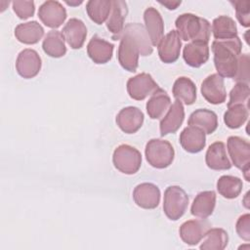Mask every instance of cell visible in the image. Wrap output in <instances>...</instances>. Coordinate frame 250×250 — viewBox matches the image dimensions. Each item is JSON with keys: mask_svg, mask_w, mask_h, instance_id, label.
<instances>
[{"mask_svg": "<svg viewBox=\"0 0 250 250\" xmlns=\"http://www.w3.org/2000/svg\"><path fill=\"white\" fill-rule=\"evenodd\" d=\"M185 119V109L180 101H175L169 107L166 115L161 119L159 124L160 135L162 137L175 133L179 130Z\"/></svg>", "mask_w": 250, "mask_h": 250, "instance_id": "e0dca14e", "label": "cell"}, {"mask_svg": "<svg viewBox=\"0 0 250 250\" xmlns=\"http://www.w3.org/2000/svg\"><path fill=\"white\" fill-rule=\"evenodd\" d=\"M175 25L181 39L185 41L209 42L211 24L203 18L190 13L182 14L177 18Z\"/></svg>", "mask_w": 250, "mask_h": 250, "instance_id": "3957f363", "label": "cell"}, {"mask_svg": "<svg viewBox=\"0 0 250 250\" xmlns=\"http://www.w3.org/2000/svg\"><path fill=\"white\" fill-rule=\"evenodd\" d=\"M212 32L217 40L230 39L237 36V27L230 17L219 16L213 21Z\"/></svg>", "mask_w": 250, "mask_h": 250, "instance_id": "f546056e", "label": "cell"}, {"mask_svg": "<svg viewBox=\"0 0 250 250\" xmlns=\"http://www.w3.org/2000/svg\"><path fill=\"white\" fill-rule=\"evenodd\" d=\"M42 48L43 51L52 58L63 57L66 53V47L62 33L58 30L49 31L43 40Z\"/></svg>", "mask_w": 250, "mask_h": 250, "instance_id": "f1b7e54d", "label": "cell"}, {"mask_svg": "<svg viewBox=\"0 0 250 250\" xmlns=\"http://www.w3.org/2000/svg\"><path fill=\"white\" fill-rule=\"evenodd\" d=\"M249 62L250 58L248 54H242L238 57L237 71L233 78L236 82L249 83Z\"/></svg>", "mask_w": 250, "mask_h": 250, "instance_id": "8d00e7d4", "label": "cell"}, {"mask_svg": "<svg viewBox=\"0 0 250 250\" xmlns=\"http://www.w3.org/2000/svg\"><path fill=\"white\" fill-rule=\"evenodd\" d=\"M158 84L148 73L143 72L127 81V92L136 101H143L158 89Z\"/></svg>", "mask_w": 250, "mask_h": 250, "instance_id": "ba28073f", "label": "cell"}, {"mask_svg": "<svg viewBox=\"0 0 250 250\" xmlns=\"http://www.w3.org/2000/svg\"><path fill=\"white\" fill-rule=\"evenodd\" d=\"M152 44L149 36L139 22L128 23L124 26L117 51L120 65L130 72H135L139 65V56H149Z\"/></svg>", "mask_w": 250, "mask_h": 250, "instance_id": "6da1fadb", "label": "cell"}, {"mask_svg": "<svg viewBox=\"0 0 250 250\" xmlns=\"http://www.w3.org/2000/svg\"><path fill=\"white\" fill-rule=\"evenodd\" d=\"M89 18L97 24L107 21L111 11V0H90L86 4Z\"/></svg>", "mask_w": 250, "mask_h": 250, "instance_id": "d6a6232c", "label": "cell"}, {"mask_svg": "<svg viewBox=\"0 0 250 250\" xmlns=\"http://www.w3.org/2000/svg\"><path fill=\"white\" fill-rule=\"evenodd\" d=\"M200 91L203 98L212 104H223L227 98L224 78L218 73L207 76L201 83Z\"/></svg>", "mask_w": 250, "mask_h": 250, "instance_id": "9c48e42d", "label": "cell"}, {"mask_svg": "<svg viewBox=\"0 0 250 250\" xmlns=\"http://www.w3.org/2000/svg\"><path fill=\"white\" fill-rule=\"evenodd\" d=\"M144 113L136 106L122 108L116 115L117 126L126 134L136 133L143 125Z\"/></svg>", "mask_w": 250, "mask_h": 250, "instance_id": "2e32d148", "label": "cell"}, {"mask_svg": "<svg viewBox=\"0 0 250 250\" xmlns=\"http://www.w3.org/2000/svg\"><path fill=\"white\" fill-rule=\"evenodd\" d=\"M242 181L238 177L224 175L217 181V189L219 193L228 199L237 197L242 190Z\"/></svg>", "mask_w": 250, "mask_h": 250, "instance_id": "1f68e13d", "label": "cell"}, {"mask_svg": "<svg viewBox=\"0 0 250 250\" xmlns=\"http://www.w3.org/2000/svg\"><path fill=\"white\" fill-rule=\"evenodd\" d=\"M41 58L33 49L22 50L16 61L17 72L23 78L35 77L41 69Z\"/></svg>", "mask_w": 250, "mask_h": 250, "instance_id": "30bf717a", "label": "cell"}, {"mask_svg": "<svg viewBox=\"0 0 250 250\" xmlns=\"http://www.w3.org/2000/svg\"><path fill=\"white\" fill-rule=\"evenodd\" d=\"M145 153L148 164L157 169L170 166L175 156L172 145L168 141L161 139L149 140L146 146Z\"/></svg>", "mask_w": 250, "mask_h": 250, "instance_id": "277c9868", "label": "cell"}, {"mask_svg": "<svg viewBox=\"0 0 250 250\" xmlns=\"http://www.w3.org/2000/svg\"><path fill=\"white\" fill-rule=\"evenodd\" d=\"M12 5L14 12L21 20H26L29 17H32L35 11L33 1H14Z\"/></svg>", "mask_w": 250, "mask_h": 250, "instance_id": "74e56055", "label": "cell"}, {"mask_svg": "<svg viewBox=\"0 0 250 250\" xmlns=\"http://www.w3.org/2000/svg\"><path fill=\"white\" fill-rule=\"evenodd\" d=\"M172 93L177 101L183 102L187 105L192 104L196 100V86L189 78L185 76L176 79Z\"/></svg>", "mask_w": 250, "mask_h": 250, "instance_id": "83f0119b", "label": "cell"}, {"mask_svg": "<svg viewBox=\"0 0 250 250\" xmlns=\"http://www.w3.org/2000/svg\"><path fill=\"white\" fill-rule=\"evenodd\" d=\"M40 21L48 27L58 28L66 19V10L59 1H46L38 10Z\"/></svg>", "mask_w": 250, "mask_h": 250, "instance_id": "8fae6325", "label": "cell"}, {"mask_svg": "<svg viewBox=\"0 0 250 250\" xmlns=\"http://www.w3.org/2000/svg\"><path fill=\"white\" fill-rule=\"evenodd\" d=\"M216 205V193L213 190H205L199 192L191 205L190 212L191 215L200 218L206 219L213 214Z\"/></svg>", "mask_w": 250, "mask_h": 250, "instance_id": "cb8c5ba5", "label": "cell"}, {"mask_svg": "<svg viewBox=\"0 0 250 250\" xmlns=\"http://www.w3.org/2000/svg\"><path fill=\"white\" fill-rule=\"evenodd\" d=\"M211 225L205 219L188 220L180 227L179 233L182 240L188 245H196L205 236Z\"/></svg>", "mask_w": 250, "mask_h": 250, "instance_id": "7c38bea8", "label": "cell"}, {"mask_svg": "<svg viewBox=\"0 0 250 250\" xmlns=\"http://www.w3.org/2000/svg\"><path fill=\"white\" fill-rule=\"evenodd\" d=\"M188 124L200 128L205 134H212L218 127V116L212 110L199 108L189 115Z\"/></svg>", "mask_w": 250, "mask_h": 250, "instance_id": "484cf974", "label": "cell"}, {"mask_svg": "<svg viewBox=\"0 0 250 250\" xmlns=\"http://www.w3.org/2000/svg\"><path fill=\"white\" fill-rule=\"evenodd\" d=\"M113 48V44L95 35L87 45V54L95 63H106L112 58Z\"/></svg>", "mask_w": 250, "mask_h": 250, "instance_id": "ffe728a7", "label": "cell"}, {"mask_svg": "<svg viewBox=\"0 0 250 250\" xmlns=\"http://www.w3.org/2000/svg\"><path fill=\"white\" fill-rule=\"evenodd\" d=\"M171 99L167 92L158 88L151 94V97L146 103V112L151 119H159L169 109Z\"/></svg>", "mask_w": 250, "mask_h": 250, "instance_id": "d4e9b609", "label": "cell"}, {"mask_svg": "<svg viewBox=\"0 0 250 250\" xmlns=\"http://www.w3.org/2000/svg\"><path fill=\"white\" fill-rule=\"evenodd\" d=\"M182 47L181 37L177 30H171L168 32L158 44V56L159 59L165 63L175 62L179 57Z\"/></svg>", "mask_w": 250, "mask_h": 250, "instance_id": "5bb4252c", "label": "cell"}, {"mask_svg": "<svg viewBox=\"0 0 250 250\" xmlns=\"http://www.w3.org/2000/svg\"><path fill=\"white\" fill-rule=\"evenodd\" d=\"M200 245L201 250H223L229 242L228 232L220 228L209 229Z\"/></svg>", "mask_w": 250, "mask_h": 250, "instance_id": "4dcf8cb0", "label": "cell"}, {"mask_svg": "<svg viewBox=\"0 0 250 250\" xmlns=\"http://www.w3.org/2000/svg\"><path fill=\"white\" fill-rule=\"evenodd\" d=\"M159 3L163 6H165L169 10H175L178 8L179 5H181L182 2L181 1H164V2L159 1Z\"/></svg>", "mask_w": 250, "mask_h": 250, "instance_id": "ab89813d", "label": "cell"}, {"mask_svg": "<svg viewBox=\"0 0 250 250\" xmlns=\"http://www.w3.org/2000/svg\"><path fill=\"white\" fill-rule=\"evenodd\" d=\"M65 3L67 5H70V6H77V5H80L82 3V1H75V2H71V1H65Z\"/></svg>", "mask_w": 250, "mask_h": 250, "instance_id": "60d3db41", "label": "cell"}, {"mask_svg": "<svg viewBox=\"0 0 250 250\" xmlns=\"http://www.w3.org/2000/svg\"><path fill=\"white\" fill-rule=\"evenodd\" d=\"M112 162L114 167L121 173L133 175L141 168L142 154L134 146L120 145L113 151Z\"/></svg>", "mask_w": 250, "mask_h": 250, "instance_id": "8992f818", "label": "cell"}, {"mask_svg": "<svg viewBox=\"0 0 250 250\" xmlns=\"http://www.w3.org/2000/svg\"><path fill=\"white\" fill-rule=\"evenodd\" d=\"M228 151L231 158L233 165L240 169L247 182L249 179V169H250V145L249 143L237 136H230L228 139Z\"/></svg>", "mask_w": 250, "mask_h": 250, "instance_id": "52a82bcc", "label": "cell"}, {"mask_svg": "<svg viewBox=\"0 0 250 250\" xmlns=\"http://www.w3.org/2000/svg\"><path fill=\"white\" fill-rule=\"evenodd\" d=\"M188 205L187 192L179 186H170L164 191L163 210L171 221L179 220L186 212Z\"/></svg>", "mask_w": 250, "mask_h": 250, "instance_id": "5b68a950", "label": "cell"}, {"mask_svg": "<svg viewBox=\"0 0 250 250\" xmlns=\"http://www.w3.org/2000/svg\"><path fill=\"white\" fill-rule=\"evenodd\" d=\"M160 190L157 186L151 183H142L133 190L135 203L144 209H154L160 201Z\"/></svg>", "mask_w": 250, "mask_h": 250, "instance_id": "4fadbf2b", "label": "cell"}, {"mask_svg": "<svg viewBox=\"0 0 250 250\" xmlns=\"http://www.w3.org/2000/svg\"><path fill=\"white\" fill-rule=\"evenodd\" d=\"M205 162L212 170L230 169L231 163L227 156L225 144L222 142L213 143L206 151Z\"/></svg>", "mask_w": 250, "mask_h": 250, "instance_id": "7402d4cb", "label": "cell"}, {"mask_svg": "<svg viewBox=\"0 0 250 250\" xmlns=\"http://www.w3.org/2000/svg\"><path fill=\"white\" fill-rule=\"evenodd\" d=\"M235 9L236 19L239 23L244 27L250 26V1L249 0H236L230 1Z\"/></svg>", "mask_w": 250, "mask_h": 250, "instance_id": "d590c367", "label": "cell"}, {"mask_svg": "<svg viewBox=\"0 0 250 250\" xmlns=\"http://www.w3.org/2000/svg\"><path fill=\"white\" fill-rule=\"evenodd\" d=\"M44 35V28L36 21L20 23L15 28L16 38L23 44H36Z\"/></svg>", "mask_w": 250, "mask_h": 250, "instance_id": "4316f807", "label": "cell"}, {"mask_svg": "<svg viewBox=\"0 0 250 250\" xmlns=\"http://www.w3.org/2000/svg\"><path fill=\"white\" fill-rule=\"evenodd\" d=\"M214 54V64L218 74L222 77L234 78L237 65L238 57L241 55L242 43L238 36L230 39L217 40L212 42L211 46Z\"/></svg>", "mask_w": 250, "mask_h": 250, "instance_id": "7a4b0ae2", "label": "cell"}, {"mask_svg": "<svg viewBox=\"0 0 250 250\" xmlns=\"http://www.w3.org/2000/svg\"><path fill=\"white\" fill-rule=\"evenodd\" d=\"M235 229L239 237L245 241L250 240V215L248 213L238 218L235 225Z\"/></svg>", "mask_w": 250, "mask_h": 250, "instance_id": "f35d334b", "label": "cell"}, {"mask_svg": "<svg viewBox=\"0 0 250 250\" xmlns=\"http://www.w3.org/2000/svg\"><path fill=\"white\" fill-rule=\"evenodd\" d=\"M183 58L187 64L191 67H200L209 59L208 43L190 42L183 51Z\"/></svg>", "mask_w": 250, "mask_h": 250, "instance_id": "603a6c76", "label": "cell"}, {"mask_svg": "<svg viewBox=\"0 0 250 250\" xmlns=\"http://www.w3.org/2000/svg\"><path fill=\"white\" fill-rule=\"evenodd\" d=\"M144 20L152 46H158L164 34V23L160 13L155 8L148 7L144 13Z\"/></svg>", "mask_w": 250, "mask_h": 250, "instance_id": "44dd1931", "label": "cell"}, {"mask_svg": "<svg viewBox=\"0 0 250 250\" xmlns=\"http://www.w3.org/2000/svg\"><path fill=\"white\" fill-rule=\"evenodd\" d=\"M248 115V104H233L228 106V109L224 114V122L229 128L237 129L245 123Z\"/></svg>", "mask_w": 250, "mask_h": 250, "instance_id": "836d02e7", "label": "cell"}, {"mask_svg": "<svg viewBox=\"0 0 250 250\" xmlns=\"http://www.w3.org/2000/svg\"><path fill=\"white\" fill-rule=\"evenodd\" d=\"M127 14L128 6L125 1H111V11L106 21V27L111 32L113 40L120 39L124 29V21L126 19Z\"/></svg>", "mask_w": 250, "mask_h": 250, "instance_id": "9a60e30c", "label": "cell"}, {"mask_svg": "<svg viewBox=\"0 0 250 250\" xmlns=\"http://www.w3.org/2000/svg\"><path fill=\"white\" fill-rule=\"evenodd\" d=\"M250 95L249 84L243 82H237L234 87L229 92V102L228 103V106L243 104H248Z\"/></svg>", "mask_w": 250, "mask_h": 250, "instance_id": "e575fe53", "label": "cell"}, {"mask_svg": "<svg viewBox=\"0 0 250 250\" xmlns=\"http://www.w3.org/2000/svg\"><path fill=\"white\" fill-rule=\"evenodd\" d=\"M180 144L182 147L190 153L201 151L206 145L205 133L196 126H188L180 134Z\"/></svg>", "mask_w": 250, "mask_h": 250, "instance_id": "ac0fdd59", "label": "cell"}, {"mask_svg": "<svg viewBox=\"0 0 250 250\" xmlns=\"http://www.w3.org/2000/svg\"><path fill=\"white\" fill-rule=\"evenodd\" d=\"M62 33L64 40L72 49H80L87 36V27L81 20L72 18L67 21Z\"/></svg>", "mask_w": 250, "mask_h": 250, "instance_id": "d6986e66", "label": "cell"}]
</instances>
